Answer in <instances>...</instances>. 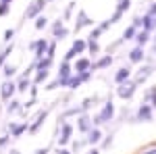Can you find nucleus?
<instances>
[{"label": "nucleus", "mask_w": 156, "mask_h": 154, "mask_svg": "<svg viewBox=\"0 0 156 154\" xmlns=\"http://www.w3.org/2000/svg\"><path fill=\"white\" fill-rule=\"evenodd\" d=\"M73 131H75V125L73 123L58 119V125H56V144H58V148H67L71 144Z\"/></svg>", "instance_id": "f257e3e1"}, {"label": "nucleus", "mask_w": 156, "mask_h": 154, "mask_svg": "<svg viewBox=\"0 0 156 154\" xmlns=\"http://www.w3.org/2000/svg\"><path fill=\"white\" fill-rule=\"evenodd\" d=\"M115 104H112V100L108 98L106 102L102 104V108L98 110V115L92 119V123H94V127H102V125H108L112 119H115Z\"/></svg>", "instance_id": "f03ea898"}, {"label": "nucleus", "mask_w": 156, "mask_h": 154, "mask_svg": "<svg viewBox=\"0 0 156 154\" xmlns=\"http://www.w3.org/2000/svg\"><path fill=\"white\" fill-rule=\"evenodd\" d=\"M48 40L46 38H40V40H31L29 44H27V50L34 54V60H40L46 56V50H48Z\"/></svg>", "instance_id": "7ed1b4c3"}, {"label": "nucleus", "mask_w": 156, "mask_h": 154, "mask_svg": "<svg viewBox=\"0 0 156 154\" xmlns=\"http://www.w3.org/2000/svg\"><path fill=\"white\" fill-rule=\"evenodd\" d=\"M154 121V108L150 106L148 102H142L137 110H135V117H133V123H150Z\"/></svg>", "instance_id": "20e7f679"}, {"label": "nucleus", "mask_w": 156, "mask_h": 154, "mask_svg": "<svg viewBox=\"0 0 156 154\" xmlns=\"http://www.w3.org/2000/svg\"><path fill=\"white\" fill-rule=\"evenodd\" d=\"M137 83L133 81V79H127V81H123L117 85V96L119 98H123V100H131L133 96H135V92H137Z\"/></svg>", "instance_id": "39448f33"}, {"label": "nucleus", "mask_w": 156, "mask_h": 154, "mask_svg": "<svg viewBox=\"0 0 156 154\" xmlns=\"http://www.w3.org/2000/svg\"><path fill=\"white\" fill-rule=\"evenodd\" d=\"M48 115H50V108H42V110H37L36 119H34V121H29V129H27V133H29V135H36L37 131L44 127V123H46Z\"/></svg>", "instance_id": "423d86ee"}, {"label": "nucleus", "mask_w": 156, "mask_h": 154, "mask_svg": "<svg viewBox=\"0 0 156 154\" xmlns=\"http://www.w3.org/2000/svg\"><path fill=\"white\" fill-rule=\"evenodd\" d=\"M46 4H48V0H34V2H31V4L25 9L23 19L27 21V19H36V17H40V15H44Z\"/></svg>", "instance_id": "0eeeda50"}, {"label": "nucleus", "mask_w": 156, "mask_h": 154, "mask_svg": "<svg viewBox=\"0 0 156 154\" xmlns=\"http://www.w3.org/2000/svg\"><path fill=\"white\" fill-rule=\"evenodd\" d=\"M27 129H29V121H11L6 125V133L11 135L12 140H17L23 133H27Z\"/></svg>", "instance_id": "6e6552de"}, {"label": "nucleus", "mask_w": 156, "mask_h": 154, "mask_svg": "<svg viewBox=\"0 0 156 154\" xmlns=\"http://www.w3.org/2000/svg\"><path fill=\"white\" fill-rule=\"evenodd\" d=\"M17 94V83L15 79H4V81L0 83V100L2 102H9L11 98H15Z\"/></svg>", "instance_id": "1a4fd4ad"}, {"label": "nucleus", "mask_w": 156, "mask_h": 154, "mask_svg": "<svg viewBox=\"0 0 156 154\" xmlns=\"http://www.w3.org/2000/svg\"><path fill=\"white\" fill-rule=\"evenodd\" d=\"M71 75H73V65H71V63L60 60L58 71H56V79L60 81V88H67V83H69V77H71Z\"/></svg>", "instance_id": "9d476101"}, {"label": "nucleus", "mask_w": 156, "mask_h": 154, "mask_svg": "<svg viewBox=\"0 0 156 154\" xmlns=\"http://www.w3.org/2000/svg\"><path fill=\"white\" fill-rule=\"evenodd\" d=\"M77 123H75V127H77V131L81 133V135H85L87 131L94 127V123H92V117L87 115V113H83V115H77V119H75Z\"/></svg>", "instance_id": "9b49d317"}, {"label": "nucleus", "mask_w": 156, "mask_h": 154, "mask_svg": "<svg viewBox=\"0 0 156 154\" xmlns=\"http://www.w3.org/2000/svg\"><path fill=\"white\" fill-rule=\"evenodd\" d=\"M83 27H94V19L85 11H77V19H75V31H81Z\"/></svg>", "instance_id": "f8f14e48"}, {"label": "nucleus", "mask_w": 156, "mask_h": 154, "mask_svg": "<svg viewBox=\"0 0 156 154\" xmlns=\"http://www.w3.org/2000/svg\"><path fill=\"white\" fill-rule=\"evenodd\" d=\"M154 75V67L152 65H144V67H140L137 73H135V77H133V81L137 83V85H142V83L148 81V77H152Z\"/></svg>", "instance_id": "ddd939ff"}, {"label": "nucleus", "mask_w": 156, "mask_h": 154, "mask_svg": "<svg viewBox=\"0 0 156 154\" xmlns=\"http://www.w3.org/2000/svg\"><path fill=\"white\" fill-rule=\"evenodd\" d=\"M127 60H129L131 65L144 63V60H146V50H144L142 46H135V48H131V50L127 52Z\"/></svg>", "instance_id": "4468645a"}, {"label": "nucleus", "mask_w": 156, "mask_h": 154, "mask_svg": "<svg viewBox=\"0 0 156 154\" xmlns=\"http://www.w3.org/2000/svg\"><path fill=\"white\" fill-rule=\"evenodd\" d=\"M102 138L104 135H102V129L100 127H92V129L85 133V142H87V146H92V148L102 142Z\"/></svg>", "instance_id": "2eb2a0df"}, {"label": "nucleus", "mask_w": 156, "mask_h": 154, "mask_svg": "<svg viewBox=\"0 0 156 154\" xmlns=\"http://www.w3.org/2000/svg\"><path fill=\"white\" fill-rule=\"evenodd\" d=\"M112 63H115V56H110V54H102L100 59H96L94 63H92V71H102V69H108Z\"/></svg>", "instance_id": "dca6fc26"}, {"label": "nucleus", "mask_w": 156, "mask_h": 154, "mask_svg": "<svg viewBox=\"0 0 156 154\" xmlns=\"http://www.w3.org/2000/svg\"><path fill=\"white\" fill-rule=\"evenodd\" d=\"M85 71H92V59H87V56H77L75 65H73V73H85Z\"/></svg>", "instance_id": "f3484780"}, {"label": "nucleus", "mask_w": 156, "mask_h": 154, "mask_svg": "<svg viewBox=\"0 0 156 154\" xmlns=\"http://www.w3.org/2000/svg\"><path fill=\"white\" fill-rule=\"evenodd\" d=\"M69 50L75 52V56H83L85 52H87V42H85L83 38H77V40H73V44Z\"/></svg>", "instance_id": "a211bd4d"}, {"label": "nucleus", "mask_w": 156, "mask_h": 154, "mask_svg": "<svg viewBox=\"0 0 156 154\" xmlns=\"http://www.w3.org/2000/svg\"><path fill=\"white\" fill-rule=\"evenodd\" d=\"M131 77H133V71L129 69V67H121L119 71L115 73V77H112V79H115V83L119 85V83L127 81V79H131Z\"/></svg>", "instance_id": "6ab92c4d"}, {"label": "nucleus", "mask_w": 156, "mask_h": 154, "mask_svg": "<svg viewBox=\"0 0 156 154\" xmlns=\"http://www.w3.org/2000/svg\"><path fill=\"white\" fill-rule=\"evenodd\" d=\"M15 83H17V94H25L29 88H31V77H25V75H19L17 79H15Z\"/></svg>", "instance_id": "aec40b11"}, {"label": "nucleus", "mask_w": 156, "mask_h": 154, "mask_svg": "<svg viewBox=\"0 0 156 154\" xmlns=\"http://www.w3.org/2000/svg\"><path fill=\"white\" fill-rule=\"evenodd\" d=\"M133 40H135V44H137V46L146 48V44L152 40V34H150V31H146V29H137V34H135Z\"/></svg>", "instance_id": "412c9836"}, {"label": "nucleus", "mask_w": 156, "mask_h": 154, "mask_svg": "<svg viewBox=\"0 0 156 154\" xmlns=\"http://www.w3.org/2000/svg\"><path fill=\"white\" fill-rule=\"evenodd\" d=\"M96 102H100V96H87L85 100H81V104H77V106H79V110H81V115H83V113H87Z\"/></svg>", "instance_id": "4be33fe9"}, {"label": "nucleus", "mask_w": 156, "mask_h": 154, "mask_svg": "<svg viewBox=\"0 0 156 154\" xmlns=\"http://www.w3.org/2000/svg\"><path fill=\"white\" fill-rule=\"evenodd\" d=\"M48 77H50V71H46V69H36V71H34V77H31V83L40 85V83L46 81Z\"/></svg>", "instance_id": "5701e85b"}, {"label": "nucleus", "mask_w": 156, "mask_h": 154, "mask_svg": "<svg viewBox=\"0 0 156 154\" xmlns=\"http://www.w3.org/2000/svg\"><path fill=\"white\" fill-rule=\"evenodd\" d=\"M142 102H148V104L156 110V85L148 88V90L144 92V100H142Z\"/></svg>", "instance_id": "b1692460"}, {"label": "nucleus", "mask_w": 156, "mask_h": 154, "mask_svg": "<svg viewBox=\"0 0 156 154\" xmlns=\"http://www.w3.org/2000/svg\"><path fill=\"white\" fill-rule=\"evenodd\" d=\"M21 100H17V98H11L9 102H6V106H4V110H6V115H15V113H19L21 110Z\"/></svg>", "instance_id": "393cba45"}, {"label": "nucleus", "mask_w": 156, "mask_h": 154, "mask_svg": "<svg viewBox=\"0 0 156 154\" xmlns=\"http://www.w3.org/2000/svg\"><path fill=\"white\" fill-rule=\"evenodd\" d=\"M12 48H15V42H11V44H6V46L0 50V71H2V67H4V63L9 60V56H11Z\"/></svg>", "instance_id": "a878e982"}, {"label": "nucleus", "mask_w": 156, "mask_h": 154, "mask_svg": "<svg viewBox=\"0 0 156 154\" xmlns=\"http://www.w3.org/2000/svg\"><path fill=\"white\" fill-rule=\"evenodd\" d=\"M2 75H4V79H15V75H17V65H11V63H4V67H2Z\"/></svg>", "instance_id": "bb28decb"}, {"label": "nucleus", "mask_w": 156, "mask_h": 154, "mask_svg": "<svg viewBox=\"0 0 156 154\" xmlns=\"http://www.w3.org/2000/svg\"><path fill=\"white\" fill-rule=\"evenodd\" d=\"M135 34H137V29L133 25H127L125 31H123V36H121V42H131L133 38H135Z\"/></svg>", "instance_id": "cd10ccee"}, {"label": "nucleus", "mask_w": 156, "mask_h": 154, "mask_svg": "<svg viewBox=\"0 0 156 154\" xmlns=\"http://www.w3.org/2000/svg\"><path fill=\"white\" fill-rule=\"evenodd\" d=\"M85 146H87L85 138H79V140H71V148H69V150H71V152L75 154V152H79L81 148H85Z\"/></svg>", "instance_id": "c85d7f7f"}, {"label": "nucleus", "mask_w": 156, "mask_h": 154, "mask_svg": "<svg viewBox=\"0 0 156 154\" xmlns=\"http://www.w3.org/2000/svg\"><path fill=\"white\" fill-rule=\"evenodd\" d=\"M34 21H36L34 27H36L37 31H42V29H46V27H48V17H46V15H40V17L34 19Z\"/></svg>", "instance_id": "c756f323"}, {"label": "nucleus", "mask_w": 156, "mask_h": 154, "mask_svg": "<svg viewBox=\"0 0 156 154\" xmlns=\"http://www.w3.org/2000/svg\"><path fill=\"white\" fill-rule=\"evenodd\" d=\"M85 42H87V52L96 59L98 54H100V44H98V42H94V40H85Z\"/></svg>", "instance_id": "7c9ffc66"}, {"label": "nucleus", "mask_w": 156, "mask_h": 154, "mask_svg": "<svg viewBox=\"0 0 156 154\" xmlns=\"http://www.w3.org/2000/svg\"><path fill=\"white\" fill-rule=\"evenodd\" d=\"M62 27H65V19L60 17V19H56L54 23L50 25V31H52V36H56V34H58V31L62 29Z\"/></svg>", "instance_id": "2f4dec72"}, {"label": "nucleus", "mask_w": 156, "mask_h": 154, "mask_svg": "<svg viewBox=\"0 0 156 154\" xmlns=\"http://www.w3.org/2000/svg\"><path fill=\"white\" fill-rule=\"evenodd\" d=\"M129 6H131V0H119V4H117V9H115V11H119V13L125 15V13L129 11Z\"/></svg>", "instance_id": "473e14b6"}, {"label": "nucleus", "mask_w": 156, "mask_h": 154, "mask_svg": "<svg viewBox=\"0 0 156 154\" xmlns=\"http://www.w3.org/2000/svg\"><path fill=\"white\" fill-rule=\"evenodd\" d=\"M52 38H54V42H62V40H67V38H69V27L65 25L58 34H56V36H52Z\"/></svg>", "instance_id": "72a5a7b5"}, {"label": "nucleus", "mask_w": 156, "mask_h": 154, "mask_svg": "<svg viewBox=\"0 0 156 154\" xmlns=\"http://www.w3.org/2000/svg\"><path fill=\"white\" fill-rule=\"evenodd\" d=\"M137 154H156V142L148 144V146H144V148H140Z\"/></svg>", "instance_id": "f704fd0d"}, {"label": "nucleus", "mask_w": 156, "mask_h": 154, "mask_svg": "<svg viewBox=\"0 0 156 154\" xmlns=\"http://www.w3.org/2000/svg\"><path fill=\"white\" fill-rule=\"evenodd\" d=\"M12 40H15V29H6V31H4V36H2V42H4V46H6V44H11Z\"/></svg>", "instance_id": "c9c22d12"}, {"label": "nucleus", "mask_w": 156, "mask_h": 154, "mask_svg": "<svg viewBox=\"0 0 156 154\" xmlns=\"http://www.w3.org/2000/svg\"><path fill=\"white\" fill-rule=\"evenodd\" d=\"M11 135H9V133H2V135H0V148H6V146H9V144H11Z\"/></svg>", "instance_id": "e433bc0d"}, {"label": "nucleus", "mask_w": 156, "mask_h": 154, "mask_svg": "<svg viewBox=\"0 0 156 154\" xmlns=\"http://www.w3.org/2000/svg\"><path fill=\"white\" fill-rule=\"evenodd\" d=\"M56 88H60V81H58V79H52L50 83H46V85H44V90H48V92L56 90Z\"/></svg>", "instance_id": "4c0bfd02"}, {"label": "nucleus", "mask_w": 156, "mask_h": 154, "mask_svg": "<svg viewBox=\"0 0 156 154\" xmlns=\"http://www.w3.org/2000/svg\"><path fill=\"white\" fill-rule=\"evenodd\" d=\"M11 13V4H6V2H0V17H6Z\"/></svg>", "instance_id": "58836bf2"}, {"label": "nucleus", "mask_w": 156, "mask_h": 154, "mask_svg": "<svg viewBox=\"0 0 156 154\" xmlns=\"http://www.w3.org/2000/svg\"><path fill=\"white\" fill-rule=\"evenodd\" d=\"M73 9H75V2H71V4H69V6H67V11H65V15H62V19H65V21H67V19H69V17H71Z\"/></svg>", "instance_id": "ea45409f"}, {"label": "nucleus", "mask_w": 156, "mask_h": 154, "mask_svg": "<svg viewBox=\"0 0 156 154\" xmlns=\"http://www.w3.org/2000/svg\"><path fill=\"white\" fill-rule=\"evenodd\" d=\"M98 27H100V31H102V34H104V31H106V29H110V27H112V25H110V21H102V23H98Z\"/></svg>", "instance_id": "a19ab883"}, {"label": "nucleus", "mask_w": 156, "mask_h": 154, "mask_svg": "<svg viewBox=\"0 0 156 154\" xmlns=\"http://www.w3.org/2000/svg\"><path fill=\"white\" fill-rule=\"evenodd\" d=\"M144 15H148V17H154V15H156V2H152V4L148 6V11H146Z\"/></svg>", "instance_id": "79ce46f5"}, {"label": "nucleus", "mask_w": 156, "mask_h": 154, "mask_svg": "<svg viewBox=\"0 0 156 154\" xmlns=\"http://www.w3.org/2000/svg\"><path fill=\"white\" fill-rule=\"evenodd\" d=\"M112 146V135H104V142H102V148H110Z\"/></svg>", "instance_id": "37998d69"}, {"label": "nucleus", "mask_w": 156, "mask_h": 154, "mask_svg": "<svg viewBox=\"0 0 156 154\" xmlns=\"http://www.w3.org/2000/svg\"><path fill=\"white\" fill-rule=\"evenodd\" d=\"M48 152H50V148H48V146H44V148H37L34 154H48Z\"/></svg>", "instance_id": "c03bdc74"}, {"label": "nucleus", "mask_w": 156, "mask_h": 154, "mask_svg": "<svg viewBox=\"0 0 156 154\" xmlns=\"http://www.w3.org/2000/svg\"><path fill=\"white\" fill-rule=\"evenodd\" d=\"M56 154H73V152L69 150V148H58V150H56Z\"/></svg>", "instance_id": "a18cd8bd"}, {"label": "nucleus", "mask_w": 156, "mask_h": 154, "mask_svg": "<svg viewBox=\"0 0 156 154\" xmlns=\"http://www.w3.org/2000/svg\"><path fill=\"white\" fill-rule=\"evenodd\" d=\"M87 154H100V150L98 148H92V150H87Z\"/></svg>", "instance_id": "49530a36"}, {"label": "nucleus", "mask_w": 156, "mask_h": 154, "mask_svg": "<svg viewBox=\"0 0 156 154\" xmlns=\"http://www.w3.org/2000/svg\"><path fill=\"white\" fill-rule=\"evenodd\" d=\"M6 154H21V152H19L17 148H11V150H9V152H6Z\"/></svg>", "instance_id": "de8ad7c7"}, {"label": "nucleus", "mask_w": 156, "mask_h": 154, "mask_svg": "<svg viewBox=\"0 0 156 154\" xmlns=\"http://www.w3.org/2000/svg\"><path fill=\"white\" fill-rule=\"evenodd\" d=\"M152 54L156 56V44H152Z\"/></svg>", "instance_id": "09e8293b"}, {"label": "nucleus", "mask_w": 156, "mask_h": 154, "mask_svg": "<svg viewBox=\"0 0 156 154\" xmlns=\"http://www.w3.org/2000/svg\"><path fill=\"white\" fill-rule=\"evenodd\" d=\"M0 2H6V4H12V0H0Z\"/></svg>", "instance_id": "8fccbe9b"}, {"label": "nucleus", "mask_w": 156, "mask_h": 154, "mask_svg": "<svg viewBox=\"0 0 156 154\" xmlns=\"http://www.w3.org/2000/svg\"><path fill=\"white\" fill-rule=\"evenodd\" d=\"M152 44H156V31H154V38H152Z\"/></svg>", "instance_id": "3c124183"}, {"label": "nucleus", "mask_w": 156, "mask_h": 154, "mask_svg": "<svg viewBox=\"0 0 156 154\" xmlns=\"http://www.w3.org/2000/svg\"><path fill=\"white\" fill-rule=\"evenodd\" d=\"M0 115H2V104H0Z\"/></svg>", "instance_id": "603ef678"}]
</instances>
